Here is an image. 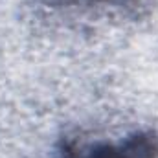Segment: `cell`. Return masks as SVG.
<instances>
[{
  "instance_id": "cell-1",
  "label": "cell",
  "mask_w": 158,
  "mask_h": 158,
  "mask_svg": "<svg viewBox=\"0 0 158 158\" xmlns=\"http://www.w3.org/2000/svg\"><path fill=\"white\" fill-rule=\"evenodd\" d=\"M64 158H158V136L155 132H134L119 142H103L70 151Z\"/></svg>"
}]
</instances>
